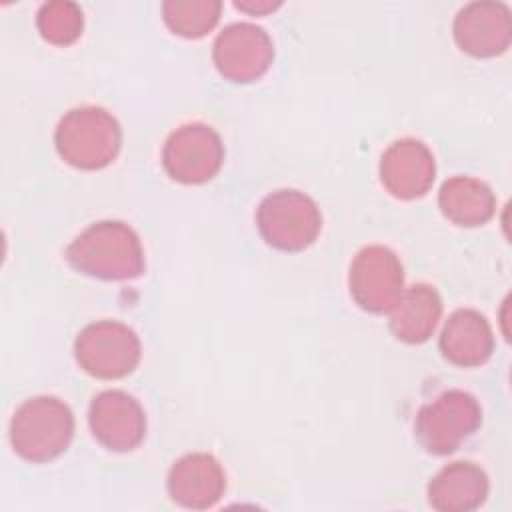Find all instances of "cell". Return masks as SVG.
Here are the masks:
<instances>
[{
  "label": "cell",
  "instance_id": "1",
  "mask_svg": "<svg viewBox=\"0 0 512 512\" xmlns=\"http://www.w3.org/2000/svg\"><path fill=\"white\" fill-rule=\"evenodd\" d=\"M66 258L78 272L100 280H132L144 270L140 238L118 220L88 226L70 242Z\"/></svg>",
  "mask_w": 512,
  "mask_h": 512
},
{
  "label": "cell",
  "instance_id": "2",
  "mask_svg": "<svg viewBox=\"0 0 512 512\" xmlns=\"http://www.w3.org/2000/svg\"><path fill=\"white\" fill-rule=\"evenodd\" d=\"M74 434V416L56 396H34L22 402L10 420V442L28 462H48L60 456Z\"/></svg>",
  "mask_w": 512,
  "mask_h": 512
},
{
  "label": "cell",
  "instance_id": "3",
  "mask_svg": "<svg viewBox=\"0 0 512 512\" xmlns=\"http://www.w3.org/2000/svg\"><path fill=\"white\" fill-rule=\"evenodd\" d=\"M56 150L64 162L82 170L108 166L122 144L118 120L100 106L70 110L56 126Z\"/></svg>",
  "mask_w": 512,
  "mask_h": 512
},
{
  "label": "cell",
  "instance_id": "4",
  "mask_svg": "<svg viewBox=\"0 0 512 512\" xmlns=\"http://www.w3.org/2000/svg\"><path fill=\"white\" fill-rule=\"evenodd\" d=\"M256 224L270 246L298 252L316 240L322 228V216L316 202L304 192L276 190L260 202Z\"/></svg>",
  "mask_w": 512,
  "mask_h": 512
},
{
  "label": "cell",
  "instance_id": "5",
  "mask_svg": "<svg viewBox=\"0 0 512 512\" xmlns=\"http://www.w3.org/2000/svg\"><path fill=\"white\" fill-rule=\"evenodd\" d=\"M480 422L478 400L464 390H448L420 408L414 430L428 452L450 454L476 432Z\"/></svg>",
  "mask_w": 512,
  "mask_h": 512
},
{
  "label": "cell",
  "instance_id": "6",
  "mask_svg": "<svg viewBox=\"0 0 512 512\" xmlns=\"http://www.w3.org/2000/svg\"><path fill=\"white\" fill-rule=\"evenodd\" d=\"M142 346L136 332L118 320L88 324L74 342L80 368L96 378L114 380L130 374L140 362Z\"/></svg>",
  "mask_w": 512,
  "mask_h": 512
},
{
  "label": "cell",
  "instance_id": "7",
  "mask_svg": "<svg viewBox=\"0 0 512 512\" xmlns=\"http://www.w3.org/2000/svg\"><path fill=\"white\" fill-rule=\"evenodd\" d=\"M350 294L354 302L372 314L390 312L404 290L400 258L386 246L362 248L350 264Z\"/></svg>",
  "mask_w": 512,
  "mask_h": 512
},
{
  "label": "cell",
  "instance_id": "8",
  "mask_svg": "<svg viewBox=\"0 0 512 512\" xmlns=\"http://www.w3.org/2000/svg\"><path fill=\"white\" fill-rule=\"evenodd\" d=\"M224 146L214 128L190 122L176 128L162 150V164L170 178L184 184L210 180L222 166Z\"/></svg>",
  "mask_w": 512,
  "mask_h": 512
},
{
  "label": "cell",
  "instance_id": "9",
  "mask_svg": "<svg viewBox=\"0 0 512 512\" xmlns=\"http://www.w3.org/2000/svg\"><path fill=\"white\" fill-rule=\"evenodd\" d=\"M212 58L224 78L252 82L270 68L274 48L264 28L250 22H234L216 36Z\"/></svg>",
  "mask_w": 512,
  "mask_h": 512
},
{
  "label": "cell",
  "instance_id": "10",
  "mask_svg": "<svg viewBox=\"0 0 512 512\" xmlns=\"http://www.w3.org/2000/svg\"><path fill=\"white\" fill-rule=\"evenodd\" d=\"M88 424L94 438L114 452L134 450L146 434V416L140 402L122 390H106L94 396Z\"/></svg>",
  "mask_w": 512,
  "mask_h": 512
},
{
  "label": "cell",
  "instance_id": "11",
  "mask_svg": "<svg viewBox=\"0 0 512 512\" xmlns=\"http://www.w3.org/2000/svg\"><path fill=\"white\" fill-rule=\"evenodd\" d=\"M436 164L430 148L414 138L396 140L380 160V180L384 188L402 200H412L428 192L434 182Z\"/></svg>",
  "mask_w": 512,
  "mask_h": 512
},
{
  "label": "cell",
  "instance_id": "12",
  "mask_svg": "<svg viewBox=\"0 0 512 512\" xmlns=\"http://www.w3.org/2000/svg\"><path fill=\"white\" fill-rule=\"evenodd\" d=\"M510 10L500 2H470L456 14L454 38L472 56H496L510 44Z\"/></svg>",
  "mask_w": 512,
  "mask_h": 512
},
{
  "label": "cell",
  "instance_id": "13",
  "mask_svg": "<svg viewBox=\"0 0 512 512\" xmlns=\"http://www.w3.org/2000/svg\"><path fill=\"white\" fill-rule=\"evenodd\" d=\"M168 494L184 508L204 510L214 506L226 488L220 462L204 452H192L174 462L168 472Z\"/></svg>",
  "mask_w": 512,
  "mask_h": 512
},
{
  "label": "cell",
  "instance_id": "14",
  "mask_svg": "<svg viewBox=\"0 0 512 512\" xmlns=\"http://www.w3.org/2000/svg\"><path fill=\"white\" fill-rule=\"evenodd\" d=\"M440 350L456 366H480L494 350V336L488 320L472 310L460 308L450 314L440 334Z\"/></svg>",
  "mask_w": 512,
  "mask_h": 512
},
{
  "label": "cell",
  "instance_id": "15",
  "mask_svg": "<svg viewBox=\"0 0 512 512\" xmlns=\"http://www.w3.org/2000/svg\"><path fill=\"white\" fill-rule=\"evenodd\" d=\"M488 496V476L474 462L444 466L428 486V500L442 512H468Z\"/></svg>",
  "mask_w": 512,
  "mask_h": 512
},
{
  "label": "cell",
  "instance_id": "16",
  "mask_svg": "<svg viewBox=\"0 0 512 512\" xmlns=\"http://www.w3.org/2000/svg\"><path fill=\"white\" fill-rule=\"evenodd\" d=\"M440 314L442 300L436 288L424 282L412 284L390 308V330L402 342L420 344L434 334Z\"/></svg>",
  "mask_w": 512,
  "mask_h": 512
},
{
  "label": "cell",
  "instance_id": "17",
  "mask_svg": "<svg viewBox=\"0 0 512 512\" xmlns=\"http://www.w3.org/2000/svg\"><path fill=\"white\" fill-rule=\"evenodd\" d=\"M442 214L458 226H480L494 214V194L478 178L454 176L438 192Z\"/></svg>",
  "mask_w": 512,
  "mask_h": 512
},
{
  "label": "cell",
  "instance_id": "18",
  "mask_svg": "<svg viewBox=\"0 0 512 512\" xmlns=\"http://www.w3.org/2000/svg\"><path fill=\"white\" fill-rule=\"evenodd\" d=\"M222 4L216 0H168L162 4L164 22L184 38H200L218 22Z\"/></svg>",
  "mask_w": 512,
  "mask_h": 512
},
{
  "label": "cell",
  "instance_id": "19",
  "mask_svg": "<svg viewBox=\"0 0 512 512\" xmlns=\"http://www.w3.org/2000/svg\"><path fill=\"white\" fill-rule=\"evenodd\" d=\"M36 26L44 40L56 46H68L82 34L84 18L78 4L68 0H54L40 6Z\"/></svg>",
  "mask_w": 512,
  "mask_h": 512
},
{
  "label": "cell",
  "instance_id": "20",
  "mask_svg": "<svg viewBox=\"0 0 512 512\" xmlns=\"http://www.w3.org/2000/svg\"><path fill=\"white\" fill-rule=\"evenodd\" d=\"M280 2H268V0H262V2H254V0H244V2H236V8L244 10V12H250V14H262V12H270L274 8H278Z\"/></svg>",
  "mask_w": 512,
  "mask_h": 512
}]
</instances>
